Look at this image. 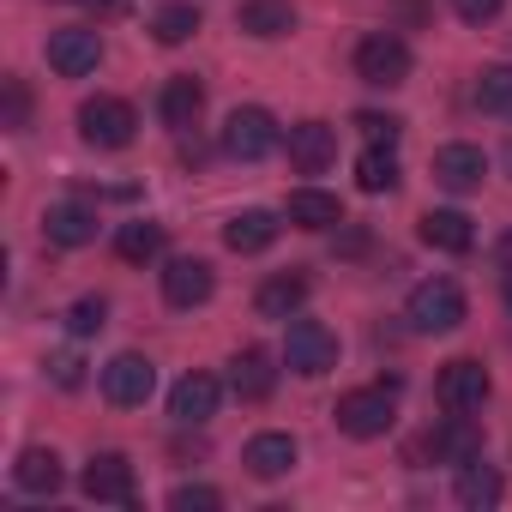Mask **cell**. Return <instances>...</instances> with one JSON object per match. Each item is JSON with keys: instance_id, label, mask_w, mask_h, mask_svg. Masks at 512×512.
Returning a JSON list of instances; mask_svg holds the SVG:
<instances>
[{"instance_id": "obj_1", "label": "cell", "mask_w": 512, "mask_h": 512, "mask_svg": "<svg viewBox=\"0 0 512 512\" xmlns=\"http://www.w3.org/2000/svg\"><path fill=\"white\" fill-rule=\"evenodd\" d=\"M338 428L350 434V440H380L392 422H398V380H386V386H356V392H344L338 398Z\"/></svg>"}, {"instance_id": "obj_2", "label": "cell", "mask_w": 512, "mask_h": 512, "mask_svg": "<svg viewBox=\"0 0 512 512\" xmlns=\"http://www.w3.org/2000/svg\"><path fill=\"white\" fill-rule=\"evenodd\" d=\"M404 320H410V332H422V338L458 332V326H464V290H458L452 278H428V284H416V290H410Z\"/></svg>"}, {"instance_id": "obj_3", "label": "cell", "mask_w": 512, "mask_h": 512, "mask_svg": "<svg viewBox=\"0 0 512 512\" xmlns=\"http://www.w3.org/2000/svg\"><path fill=\"white\" fill-rule=\"evenodd\" d=\"M356 79H362V85H380V91L404 85V79H410V43L392 37V31L362 37V43H356Z\"/></svg>"}, {"instance_id": "obj_4", "label": "cell", "mask_w": 512, "mask_h": 512, "mask_svg": "<svg viewBox=\"0 0 512 512\" xmlns=\"http://www.w3.org/2000/svg\"><path fill=\"white\" fill-rule=\"evenodd\" d=\"M133 127H139V115H133V103H121V97H85V103H79V133H85V145H97V151L133 145Z\"/></svg>"}, {"instance_id": "obj_5", "label": "cell", "mask_w": 512, "mask_h": 512, "mask_svg": "<svg viewBox=\"0 0 512 512\" xmlns=\"http://www.w3.org/2000/svg\"><path fill=\"white\" fill-rule=\"evenodd\" d=\"M284 362L302 374V380H320V374H332L338 368V338L320 326V320H290V338H284Z\"/></svg>"}, {"instance_id": "obj_6", "label": "cell", "mask_w": 512, "mask_h": 512, "mask_svg": "<svg viewBox=\"0 0 512 512\" xmlns=\"http://www.w3.org/2000/svg\"><path fill=\"white\" fill-rule=\"evenodd\" d=\"M278 121H272V109H235L229 121H223V151L235 157V163H260V157H272L278 151Z\"/></svg>"}, {"instance_id": "obj_7", "label": "cell", "mask_w": 512, "mask_h": 512, "mask_svg": "<svg viewBox=\"0 0 512 512\" xmlns=\"http://www.w3.org/2000/svg\"><path fill=\"white\" fill-rule=\"evenodd\" d=\"M488 368L482 362H470V356H458V362H446L440 368V380H434V398H440V410H452V416H476L482 404H488Z\"/></svg>"}, {"instance_id": "obj_8", "label": "cell", "mask_w": 512, "mask_h": 512, "mask_svg": "<svg viewBox=\"0 0 512 512\" xmlns=\"http://www.w3.org/2000/svg\"><path fill=\"white\" fill-rule=\"evenodd\" d=\"M97 61H103V37H97L91 25H67V31L49 37V67H55L61 79H85V73H97Z\"/></svg>"}, {"instance_id": "obj_9", "label": "cell", "mask_w": 512, "mask_h": 512, "mask_svg": "<svg viewBox=\"0 0 512 512\" xmlns=\"http://www.w3.org/2000/svg\"><path fill=\"white\" fill-rule=\"evenodd\" d=\"M151 386H157V368H151L145 356H133V350L103 368V398H109L115 410H139V404L151 398Z\"/></svg>"}, {"instance_id": "obj_10", "label": "cell", "mask_w": 512, "mask_h": 512, "mask_svg": "<svg viewBox=\"0 0 512 512\" xmlns=\"http://www.w3.org/2000/svg\"><path fill=\"white\" fill-rule=\"evenodd\" d=\"M217 290V272L205 260H169L163 266V302L169 308H205Z\"/></svg>"}, {"instance_id": "obj_11", "label": "cell", "mask_w": 512, "mask_h": 512, "mask_svg": "<svg viewBox=\"0 0 512 512\" xmlns=\"http://www.w3.org/2000/svg\"><path fill=\"white\" fill-rule=\"evenodd\" d=\"M85 494H91V500L133 506V464H127V452H91V464H85Z\"/></svg>"}, {"instance_id": "obj_12", "label": "cell", "mask_w": 512, "mask_h": 512, "mask_svg": "<svg viewBox=\"0 0 512 512\" xmlns=\"http://www.w3.org/2000/svg\"><path fill=\"white\" fill-rule=\"evenodd\" d=\"M290 163H296L302 175H326V169L338 163V133H332L326 121H302V127H290Z\"/></svg>"}, {"instance_id": "obj_13", "label": "cell", "mask_w": 512, "mask_h": 512, "mask_svg": "<svg viewBox=\"0 0 512 512\" xmlns=\"http://www.w3.org/2000/svg\"><path fill=\"white\" fill-rule=\"evenodd\" d=\"M482 175H488V157H482L476 145H440V151H434V181H440L446 193H476Z\"/></svg>"}, {"instance_id": "obj_14", "label": "cell", "mask_w": 512, "mask_h": 512, "mask_svg": "<svg viewBox=\"0 0 512 512\" xmlns=\"http://www.w3.org/2000/svg\"><path fill=\"white\" fill-rule=\"evenodd\" d=\"M217 380L211 374H181L175 380V392H169V416L181 422V428H199V422H211L217 416Z\"/></svg>"}, {"instance_id": "obj_15", "label": "cell", "mask_w": 512, "mask_h": 512, "mask_svg": "<svg viewBox=\"0 0 512 512\" xmlns=\"http://www.w3.org/2000/svg\"><path fill=\"white\" fill-rule=\"evenodd\" d=\"M422 446L434 452V464H470V458H482V428H476L470 416H452V410H446V422H440Z\"/></svg>"}, {"instance_id": "obj_16", "label": "cell", "mask_w": 512, "mask_h": 512, "mask_svg": "<svg viewBox=\"0 0 512 512\" xmlns=\"http://www.w3.org/2000/svg\"><path fill=\"white\" fill-rule=\"evenodd\" d=\"M229 386H235L241 404H266L272 386H278L272 356H266V350H235V362H229Z\"/></svg>"}, {"instance_id": "obj_17", "label": "cell", "mask_w": 512, "mask_h": 512, "mask_svg": "<svg viewBox=\"0 0 512 512\" xmlns=\"http://www.w3.org/2000/svg\"><path fill=\"white\" fill-rule=\"evenodd\" d=\"M302 302H308V272H278V278H266L260 290H253L260 320H296Z\"/></svg>"}, {"instance_id": "obj_18", "label": "cell", "mask_w": 512, "mask_h": 512, "mask_svg": "<svg viewBox=\"0 0 512 512\" xmlns=\"http://www.w3.org/2000/svg\"><path fill=\"white\" fill-rule=\"evenodd\" d=\"M43 235L55 247H85V241H97V211L79 205V199H61V205L43 211Z\"/></svg>"}, {"instance_id": "obj_19", "label": "cell", "mask_w": 512, "mask_h": 512, "mask_svg": "<svg viewBox=\"0 0 512 512\" xmlns=\"http://www.w3.org/2000/svg\"><path fill=\"white\" fill-rule=\"evenodd\" d=\"M278 229H284V223H278L272 211L253 205V211H235V217L223 223V247H229V253H266V247L278 241Z\"/></svg>"}, {"instance_id": "obj_20", "label": "cell", "mask_w": 512, "mask_h": 512, "mask_svg": "<svg viewBox=\"0 0 512 512\" xmlns=\"http://www.w3.org/2000/svg\"><path fill=\"white\" fill-rule=\"evenodd\" d=\"M241 464L260 476V482H278V476L296 470V440H290V434H253L247 452H241Z\"/></svg>"}, {"instance_id": "obj_21", "label": "cell", "mask_w": 512, "mask_h": 512, "mask_svg": "<svg viewBox=\"0 0 512 512\" xmlns=\"http://www.w3.org/2000/svg\"><path fill=\"white\" fill-rule=\"evenodd\" d=\"M157 109H163V127H175V133H187L199 115H205V85L193 79V73H181V79H169L163 85V97H157Z\"/></svg>"}, {"instance_id": "obj_22", "label": "cell", "mask_w": 512, "mask_h": 512, "mask_svg": "<svg viewBox=\"0 0 512 512\" xmlns=\"http://www.w3.org/2000/svg\"><path fill=\"white\" fill-rule=\"evenodd\" d=\"M284 217H290L296 229H338V223H344V205H338V193L296 187V193H290V205H284Z\"/></svg>"}, {"instance_id": "obj_23", "label": "cell", "mask_w": 512, "mask_h": 512, "mask_svg": "<svg viewBox=\"0 0 512 512\" xmlns=\"http://www.w3.org/2000/svg\"><path fill=\"white\" fill-rule=\"evenodd\" d=\"M13 482H19L25 494H61L67 470H61V458H55L49 446H25L19 464H13Z\"/></svg>"}, {"instance_id": "obj_24", "label": "cell", "mask_w": 512, "mask_h": 512, "mask_svg": "<svg viewBox=\"0 0 512 512\" xmlns=\"http://www.w3.org/2000/svg\"><path fill=\"white\" fill-rule=\"evenodd\" d=\"M452 494H458V506L482 512V506H494V500L506 494V482H500V470H494V464L470 458V464H458V482H452Z\"/></svg>"}, {"instance_id": "obj_25", "label": "cell", "mask_w": 512, "mask_h": 512, "mask_svg": "<svg viewBox=\"0 0 512 512\" xmlns=\"http://www.w3.org/2000/svg\"><path fill=\"white\" fill-rule=\"evenodd\" d=\"M241 31L260 37V43L290 37L296 31V7H290V0H247V7H241Z\"/></svg>"}, {"instance_id": "obj_26", "label": "cell", "mask_w": 512, "mask_h": 512, "mask_svg": "<svg viewBox=\"0 0 512 512\" xmlns=\"http://www.w3.org/2000/svg\"><path fill=\"white\" fill-rule=\"evenodd\" d=\"M422 241H428V247H440V253H470L476 229H470V217H464V211H428V217H422Z\"/></svg>"}, {"instance_id": "obj_27", "label": "cell", "mask_w": 512, "mask_h": 512, "mask_svg": "<svg viewBox=\"0 0 512 512\" xmlns=\"http://www.w3.org/2000/svg\"><path fill=\"white\" fill-rule=\"evenodd\" d=\"M115 253L127 266H151L157 253H163V223H151V217H139V223H121V235H115Z\"/></svg>"}, {"instance_id": "obj_28", "label": "cell", "mask_w": 512, "mask_h": 512, "mask_svg": "<svg viewBox=\"0 0 512 512\" xmlns=\"http://www.w3.org/2000/svg\"><path fill=\"white\" fill-rule=\"evenodd\" d=\"M356 187L362 193H392L398 187V151L392 145H368L356 157Z\"/></svg>"}, {"instance_id": "obj_29", "label": "cell", "mask_w": 512, "mask_h": 512, "mask_svg": "<svg viewBox=\"0 0 512 512\" xmlns=\"http://www.w3.org/2000/svg\"><path fill=\"white\" fill-rule=\"evenodd\" d=\"M199 31V7H193V0H169V7H157V19H151V37L157 43H187Z\"/></svg>"}, {"instance_id": "obj_30", "label": "cell", "mask_w": 512, "mask_h": 512, "mask_svg": "<svg viewBox=\"0 0 512 512\" xmlns=\"http://www.w3.org/2000/svg\"><path fill=\"white\" fill-rule=\"evenodd\" d=\"M476 103L482 115H512V67H488L476 79Z\"/></svg>"}, {"instance_id": "obj_31", "label": "cell", "mask_w": 512, "mask_h": 512, "mask_svg": "<svg viewBox=\"0 0 512 512\" xmlns=\"http://www.w3.org/2000/svg\"><path fill=\"white\" fill-rule=\"evenodd\" d=\"M169 506H175V512H217V506H223V494H217V488H205V482H181V488L169 494Z\"/></svg>"}, {"instance_id": "obj_32", "label": "cell", "mask_w": 512, "mask_h": 512, "mask_svg": "<svg viewBox=\"0 0 512 512\" xmlns=\"http://www.w3.org/2000/svg\"><path fill=\"white\" fill-rule=\"evenodd\" d=\"M356 127L368 133V145H398V133H404V121H398V115H374V109H362V115H356Z\"/></svg>"}, {"instance_id": "obj_33", "label": "cell", "mask_w": 512, "mask_h": 512, "mask_svg": "<svg viewBox=\"0 0 512 512\" xmlns=\"http://www.w3.org/2000/svg\"><path fill=\"white\" fill-rule=\"evenodd\" d=\"M103 302L97 296H85V302H73V314H67V326H73V338H91V332H103Z\"/></svg>"}, {"instance_id": "obj_34", "label": "cell", "mask_w": 512, "mask_h": 512, "mask_svg": "<svg viewBox=\"0 0 512 512\" xmlns=\"http://www.w3.org/2000/svg\"><path fill=\"white\" fill-rule=\"evenodd\" d=\"M49 380H55V386H67V392H73V386H79V380H85V362H79V356H73V350H61V356H49Z\"/></svg>"}, {"instance_id": "obj_35", "label": "cell", "mask_w": 512, "mask_h": 512, "mask_svg": "<svg viewBox=\"0 0 512 512\" xmlns=\"http://www.w3.org/2000/svg\"><path fill=\"white\" fill-rule=\"evenodd\" d=\"M452 13H458L464 25H488V19L500 13V0H452Z\"/></svg>"}, {"instance_id": "obj_36", "label": "cell", "mask_w": 512, "mask_h": 512, "mask_svg": "<svg viewBox=\"0 0 512 512\" xmlns=\"http://www.w3.org/2000/svg\"><path fill=\"white\" fill-rule=\"evenodd\" d=\"M25 115H31V97H25V85H19V79H7V127L19 133V127H25Z\"/></svg>"}, {"instance_id": "obj_37", "label": "cell", "mask_w": 512, "mask_h": 512, "mask_svg": "<svg viewBox=\"0 0 512 512\" xmlns=\"http://www.w3.org/2000/svg\"><path fill=\"white\" fill-rule=\"evenodd\" d=\"M494 253H500V266H512V229L500 235V247H494Z\"/></svg>"}, {"instance_id": "obj_38", "label": "cell", "mask_w": 512, "mask_h": 512, "mask_svg": "<svg viewBox=\"0 0 512 512\" xmlns=\"http://www.w3.org/2000/svg\"><path fill=\"white\" fill-rule=\"evenodd\" d=\"M506 163H512V145H506Z\"/></svg>"}]
</instances>
